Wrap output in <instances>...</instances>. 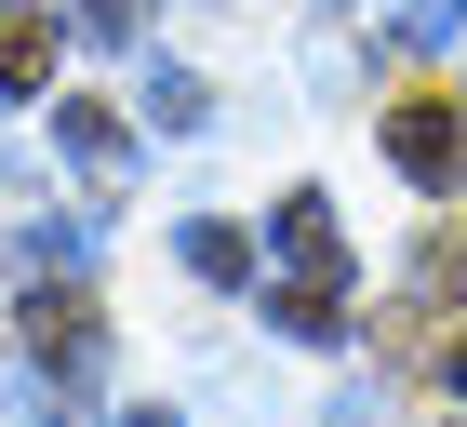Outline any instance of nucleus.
<instances>
[{"label":"nucleus","instance_id":"obj_1","mask_svg":"<svg viewBox=\"0 0 467 427\" xmlns=\"http://www.w3.org/2000/svg\"><path fill=\"white\" fill-rule=\"evenodd\" d=\"M267 241H281V294H267V320H281L294 348L348 334V227H334V201H321V187H294V201L267 214Z\"/></svg>","mask_w":467,"mask_h":427},{"label":"nucleus","instance_id":"obj_2","mask_svg":"<svg viewBox=\"0 0 467 427\" xmlns=\"http://www.w3.org/2000/svg\"><path fill=\"white\" fill-rule=\"evenodd\" d=\"M388 161H400L414 187H454V174H467V134H454V107H441V94H400V107H388Z\"/></svg>","mask_w":467,"mask_h":427},{"label":"nucleus","instance_id":"obj_3","mask_svg":"<svg viewBox=\"0 0 467 427\" xmlns=\"http://www.w3.org/2000/svg\"><path fill=\"white\" fill-rule=\"evenodd\" d=\"M54 147H67L94 187H134V134H120L108 107H80V94H54Z\"/></svg>","mask_w":467,"mask_h":427},{"label":"nucleus","instance_id":"obj_4","mask_svg":"<svg viewBox=\"0 0 467 427\" xmlns=\"http://www.w3.org/2000/svg\"><path fill=\"white\" fill-rule=\"evenodd\" d=\"M54 80V14H0V107Z\"/></svg>","mask_w":467,"mask_h":427},{"label":"nucleus","instance_id":"obj_5","mask_svg":"<svg viewBox=\"0 0 467 427\" xmlns=\"http://www.w3.org/2000/svg\"><path fill=\"white\" fill-rule=\"evenodd\" d=\"M27 334H40V360H67V374H94V307H80V294H54V281H40Z\"/></svg>","mask_w":467,"mask_h":427},{"label":"nucleus","instance_id":"obj_6","mask_svg":"<svg viewBox=\"0 0 467 427\" xmlns=\"http://www.w3.org/2000/svg\"><path fill=\"white\" fill-rule=\"evenodd\" d=\"M27 267H40V281H80V267H94V227H80V214H40V227H27Z\"/></svg>","mask_w":467,"mask_h":427},{"label":"nucleus","instance_id":"obj_7","mask_svg":"<svg viewBox=\"0 0 467 427\" xmlns=\"http://www.w3.org/2000/svg\"><path fill=\"white\" fill-rule=\"evenodd\" d=\"M147 120H161V134H201V120H214V94H201L187 68H147Z\"/></svg>","mask_w":467,"mask_h":427},{"label":"nucleus","instance_id":"obj_8","mask_svg":"<svg viewBox=\"0 0 467 427\" xmlns=\"http://www.w3.org/2000/svg\"><path fill=\"white\" fill-rule=\"evenodd\" d=\"M187 267H201V281H254V241L227 214H201V227H187Z\"/></svg>","mask_w":467,"mask_h":427},{"label":"nucleus","instance_id":"obj_9","mask_svg":"<svg viewBox=\"0 0 467 427\" xmlns=\"http://www.w3.org/2000/svg\"><path fill=\"white\" fill-rule=\"evenodd\" d=\"M388 40H414V54L428 40H467V0H388Z\"/></svg>","mask_w":467,"mask_h":427},{"label":"nucleus","instance_id":"obj_10","mask_svg":"<svg viewBox=\"0 0 467 427\" xmlns=\"http://www.w3.org/2000/svg\"><path fill=\"white\" fill-rule=\"evenodd\" d=\"M321 427H400V401L374 388V374H360V388H334V414H321Z\"/></svg>","mask_w":467,"mask_h":427},{"label":"nucleus","instance_id":"obj_11","mask_svg":"<svg viewBox=\"0 0 467 427\" xmlns=\"http://www.w3.org/2000/svg\"><path fill=\"white\" fill-rule=\"evenodd\" d=\"M134 14H147V0H67V27H80V40H134Z\"/></svg>","mask_w":467,"mask_h":427},{"label":"nucleus","instance_id":"obj_12","mask_svg":"<svg viewBox=\"0 0 467 427\" xmlns=\"http://www.w3.org/2000/svg\"><path fill=\"white\" fill-rule=\"evenodd\" d=\"M120 427H187V414H120Z\"/></svg>","mask_w":467,"mask_h":427},{"label":"nucleus","instance_id":"obj_13","mask_svg":"<svg viewBox=\"0 0 467 427\" xmlns=\"http://www.w3.org/2000/svg\"><path fill=\"white\" fill-rule=\"evenodd\" d=\"M454 388H467V348H454Z\"/></svg>","mask_w":467,"mask_h":427}]
</instances>
